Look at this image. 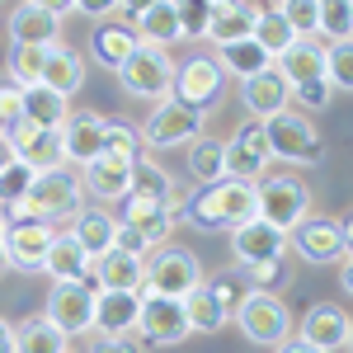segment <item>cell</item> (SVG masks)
Listing matches in <instances>:
<instances>
[{
  "mask_svg": "<svg viewBox=\"0 0 353 353\" xmlns=\"http://www.w3.org/2000/svg\"><path fill=\"white\" fill-rule=\"evenodd\" d=\"M254 212H259L254 184H241V179H221V184H208V189H193L189 198L174 203V221H184L189 231H236Z\"/></svg>",
  "mask_w": 353,
  "mask_h": 353,
  "instance_id": "1",
  "label": "cell"
},
{
  "mask_svg": "<svg viewBox=\"0 0 353 353\" xmlns=\"http://www.w3.org/2000/svg\"><path fill=\"white\" fill-rule=\"evenodd\" d=\"M231 321L241 325V334L250 344H259V349H278L288 334H292V311L283 306V297H273V292H259V288H250L236 306H231Z\"/></svg>",
  "mask_w": 353,
  "mask_h": 353,
  "instance_id": "2",
  "label": "cell"
},
{
  "mask_svg": "<svg viewBox=\"0 0 353 353\" xmlns=\"http://www.w3.org/2000/svg\"><path fill=\"white\" fill-rule=\"evenodd\" d=\"M52 226L38 221L28 212V203H14L5 208V269L19 273H43V259H48V245H52Z\"/></svg>",
  "mask_w": 353,
  "mask_h": 353,
  "instance_id": "3",
  "label": "cell"
},
{
  "mask_svg": "<svg viewBox=\"0 0 353 353\" xmlns=\"http://www.w3.org/2000/svg\"><path fill=\"white\" fill-rule=\"evenodd\" d=\"M264 141H269L273 161H288V165H316L325 156L321 128H311V118L297 109H283L273 118H264Z\"/></svg>",
  "mask_w": 353,
  "mask_h": 353,
  "instance_id": "4",
  "label": "cell"
},
{
  "mask_svg": "<svg viewBox=\"0 0 353 353\" xmlns=\"http://www.w3.org/2000/svg\"><path fill=\"white\" fill-rule=\"evenodd\" d=\"M170 99L184 104V109H198V113H212L226 99V76H221L217 57L208 52H193L174 66L170 76Z\"/></svg>",
  "mask_w": 353,
  "mask_h": 353,
  "instance_id": "5",
  "label": "cell"
},
{
  "mask_svg": "<svg viewBox=\"0 0 353 353\" xmlns=\"http://www.w3.org/2000/svg\"><path fill=\"white\" fill-rule=\"evenodd\" d=\"M349 241H353L349 221L321 217V212L301 217L288 231V250L297 254L301 264H339V259H349Z\"/></svg>",
  "mask_w": 353,
  "mask_h": 353,
  "instance_id": "6",
  "label": "cell"
},
{
  "mask_svg": "<svg viewBox=\"0 0 353 353\" xmlns=\"http://www.w3.org/2000/svg\"><path fill=\"white\" fill-rule=\"evenodd\" d=\"M203 283L198 254L184 245H161L141 259V292H161V297H184Z\"/></svg>",
  "mask_w": 353,
  "mask_h": 353,
  "instance_id": "7",
  "label": "cell"
},
{
  "mask_svg": "<svg viewBox=\"0 0 353 353\" xmlns=\"http://www.w3.org/2000/svg\"><path fill=\"white\" fill-rule=\"evenodd\" d=\"M81 174L76 170H66V165H57V170H43V174H33V189H28V212L38 221H71L76 212H81Z\"/></svg>",
  "mask_w": 353,
  "mask_h": 353,
  "instance_id": "8",
  "label": "cell"
},
{
  "mask_svg": "<svg viewBox=\"0 0 353 353\" xmlns=\"http://www.w3.org/2000/svg\"><path fill=\"white\" fill-rule=\"evenodd\" d=\"M118 85H123V94H132V99H146V104H161L170 99V76H174V61L165 48H146V43H137V52L113 71Z\"/></svg>",
  "mask_w": 353,
  "mask_h": 353,
  "instance_id": "9",
  "label": "cell"
},
{
  "mask_svg": "<svg viewBox=\"0 0 353 353\" xmlns=\"http://www.w3.org/2000/svg\"><path fill=\"white\" fill-rule=\"evenodd\" d=\"M254 198H259L254 217H264L278 231H292L301 217H311V189L301 184L297 174H264L254 184Z\"/></svg>",
  "mask_w": 353,
  "mask_h": 353,
  "instance_id": "10",
  "label": "cell"
},
{
  "mask_svg": "<svg viewBox=\"0 0 353 353\" xmlns=\"http://www.w3.org/2000/svg\"><path fill=\"white\" fill-rule=\"evenodd\" d=\"M203 123H208V113L184 109V104H174V99H161V104H151V113H146V123L137 128V137H141V146H151V151H174V146H189L193 137L203 132Z\"/></svg>",
  "mask_w": 353,
  "mask_h": 353,
  "instance_id": "11",
  "label": "cell"
},
{
  "mask_svg": "<svg viewBox=\"0 0 353 353\" xmlns=\"http://www.w3.org/2000/svg\"><path fill=\"white\" fill-rule=\"evenodd\" d=\"M137 334H141L146 344H161V349L184 344V339L193 334V330H189V316H184V301H179V297H161V292H141Z\"/></svg>",
  "mask_w": 353,
  "mask_h": 353,
  "instance_id": "12",
  "label": "cell"
},
{
  "mask_svg": "<svg viewBox=\"0 0 353 353\" xmlns=\"http://www.w3.org/2000/svg\"><path fill=\"white\" fill-rule=\"evenodd\" d=\"M269 141H264V123H241L236 137H226V179H241V184H259L269 174Z\"/></svg>",
  "mask_w": 353,
  "mask_h": 353,
  "instance_id": "13",
  "label": "cell"
},
{
  "mask_svg": "<svg viewBox=\"0 0 353 353\" xmlns=\"http://www.w3.org/2000/svg\"><path fill=\"white\" fill-rule=\"evenodd\" d=\"M66 339L94 330V283H52L48 311H43Z\"/></svg>",
  "mask_w": 353,
  "mask_h": 353,
  "instance_id": "14",
  "label": "cell"
},
{
  "mask_svg": "<svg viewBox=\"0 0 353 353\" xmlns=\"http://www.w3.org/2000/svg\"><path fill=\"white\" fill-rule=\"evenodd\" d=\"M231 236V254H236V264L250 269V264H273V259H283L288 254V231H278L269 226L264 217H250L241 221L236 231H226Z\"/></svg>",
  "mask_w": 353,
  "mask_h": 353,
  "instance_id": "15",
  "label": "cell"
},
{
  "mask_svg": "<svg viewBox=\"0 0 353 353\" xmlns=\"http://www.w3.org/2000/svg\"><path fill=\"white\" fill-rule=\"evenodd\" d=\"M292 334L306 339L311 349H321V353H339V349H349L353 325H349V311H344V306L321 301V306H311V311L301 316V325H292Z\"/></svg>",
  "mask_w": 353,
  "mask_h": 353,
  "instance_id": "16",
  "label": "cell"
},
{
  "mask_svg": "<svg viewBox=\"0 0 353 353\" xmlns=\"http://www.w3.org/2000/svg\"><path fill=\"white\" fill-rule=\"evenodd\" d=\"M61 156L71 165H90L104 156V113L94 109H71L61 123Z\"/></svg>",
  "mask_w": 353,
  "mask_h": 353,
  "instance_id": "17",
  "label": "cell"
},
{
  "mask_svg": "<svg viewBox=\"0 0 353 353\" xmlns=\"http://www.w3.org/2000/svg\"><path fill=\"white\" fill-rule=\"evenodd\" d=\"M5 141H10V156L24 161L28 170H38V174L66 165V156H61V128H28V123H19Z\"/></svg>",
  "mask_w": 353,
  "mask_h": 353,
  "instance_id": "18",
  "label": "cell"
},
{
  "mask_svg": "<svg viewBox=\"0 0 353 353\" xmlns=\"http://www.w3.org/2000/svg\"><path fill=\"white\" fill-rule=\"evenodd\" d=\"M137 311H141V292L94 288V334H104V339H132L137 334Z\"/></svg>",
  "mask_w": 353,
  "mask_h": 353,
  "instance_id": "19",
  "label": "cell"
},
{
  "mask_svg": "<svg viewBox=\"0 0 353 353\" xmlns=\"http://www.w3.org/2000/svg\"><path fill=\"white\" fill-rule=\"evenodd\" d=\"M241 104H245V113H250L254 123H264V118H273V113L292 109V90H288L283 76L269 66V71H259V76L241 81Z\"/></svg>",
  "mask_w": 353,
  "mask_h": 353,
  "instance_id": "20",
  "label": "cell"
},
{
  "mask_svg": "<svg viewBox=\"0 0 353 353\" xmlns=\"http://www.w3.org/2000/svg\"><path fill=\"white\" fill-rule=\"evenodd\" d=\"M61 43V19L38 10V5H14L10 10V48H52Z\"/></svg>",
  "mask_w": 353,
  "mask_h": 353,
  "instance_id": "21",
  "label": "cell"
},
{
  "mask_svg": "<svg viewBox=\"0 0 353 353\" xmlns=\"http://www.w3.org/2000/svg\"><path fill=\"white\" fill-rule=\"evenodd\" d=\"M43 273L52 283H90L94 278V259L76 245L71 231H57L52 245H48V259H43Z\"/></svg>",
  "mask_w": 353,
  "mask_h": 353,
  "instance_id": "22",
  "label": "cell"
},
{
  "mask_svg": "<svg viewBox=\"0 0 353 353\" xmlns=\"http://www.w3.org/2000/svg\"><path fill=\"white\" fill-rule=\"evenodd\" d=\"M321 66H325V48H321L316 38H297L288 52L273 57V71L283 76L288 90H297V85H306V81H321V76H325Z\"/></svg>",
  "mask_w": 353,
  "mask_h": 353,
  "instance_id": "23",
  "label": "cell"
},
{
  "mask_svg": "<svg viewBox=\"0 0 353 353\" xmlns=\"http://www.w3.org/2000/svg\"><path fill=\"white\" fill-rule=\"evenodd\" d=\"M137 52V33L123 19H99L90 28V57L104 66V71H118L128 57Z\"/></svg>",
  "mask_w": 353,
  "mask_h": 353,
  "instance_id": "24",
  "label": "cell"
},
{
  "mask_svg": "<svg viewBox=\"0 0 353 353\" xmlns=\"http://www.w3.org/2000/svg\"><path fill=\"white\" fill-rule=\"evenodd\" d=\"M38 85H48V90H57V94H76L85 85V61L76 48H66V43H52V48H43V76H38Z\"/></svg>",
  "mask_w": 353,
  "mask_h": 353,
  "instance_id": "25",
  "label": "cell"
},
{
  "mask_svg": "<svg viewBox=\"0 0 353 353\" xmlns=\"http://www.w3.org/2000/svg\"><path fill=\"white\" fill-rule=\"evenodd\" d=\"M184 316H189V330H198V334H217V330L231 325V306L221 301V292L212 288V283H198L193 292H184Z\"/></svg>",
  "mask_w": 353,
  "mask_h": 353,
  "instance_id": "26",
  "label": "cell"
},
{
  "mask_svg": "<svg viewBox=\"0 0 353 353\" xmlns=\"http://www.w3.org/2000/svg\"><path fill=\"white\" fill-rule=\"evenodd\" d=\"M259 10L264 5H254V0H231V5H221L217 14H212V24H208V43L212 48H231V43H241L254 33V19H259Z\"/></svg>",
  "mask_w": 353,
  "mask_h": 353,
  "instance_id": "27",
  "label": "cell"
},
{
  "mask_svg": "<svg viewBox=\"0 0 353 353\" xmlns=\"http://www.w3.org/2000/svg\"><path fill=\"white\" fill-rule=\"evenodd\" d=\"M189 179L198 184V189H208V184H221V179H226V141H221V137L198 132L189 141Z\"/></svg>",
  "mask_w": 353,
  "mask_h": 353,
  "instance_id": "28",
  "label": "cell"
},
{
  "mask_svg": "<svg viewBox=\"0 0 353 353\" xmlns=\"http://www.w3.org/2000/svg\"><path fill=\"white\" fill-rule=\"evenodd\" d=\"M128 184H132V165L104 161V156L81 170V189L90 193V198H99V203H118V198L128 193Z\"/></svg>",
  "mask_w": 353,
  "mask_h": 353,
  "instance_id": "29",
  "label": "cell"
},
{
  "mask_svg": "<svg viewBox=\"0 0 353 353\" xmlns=\"http://www.w3.org/2000/svg\"><path fill=\"white\" fill-rule=\"evenodd\" d=\"M94 288H109V292H141V259L137 254H123V250H109L94 259Z\"/></svg>",
  "mask_w": 353,
  "mask_h": 353,
  "instance_id": "30",
  "label": "cell"
},
{
  "mask_svg": "<svg viewBox=\"0 0 353 353\" xmlns=\"http://www.w3.org/2000/svg\"><path fill=\"white\" fill-rule=\"evenodd\" d=\"M132 33H137V43H146V48H174L184 33H179V14H174V5L170 0H156L151 10H141L132 19Z\"/></svg>",
  "mask_w": 353,
  "mask_h": 353,
  "instance_id": "31",
  "label": "cell"
},
{
  "mask_svg": "<svg viewBox=\"0 0 353 353\" xmlns=\"http://www.w3.org/2000/svg\"><path fill=\"white\" fill-rule=\"evenodd\" d=\"M19 104H24V123L28 128H61L66 113H71V99L57 94V90H48V85H28V90H19Z\"/></svg>",
  "mask_w": 353,
  "mask_h": 353,
  "instance_id": "32",
  "label": "cell"
},
{
  "mask_svg": "<svg viewBox=\"0 0 353 353\" xmlns=\"http://www.w3.org/2000/svg\"><path fill=\"white\" fill-rule=\"evenodd\" d=\"M71 236H76V245H81L90 259L109 254L113 250V212H104V208H81L71 217Z\"/></svg>",
  "mask_w": 353,
  "mask_h": 353,
  "instance_id": "33",
  "label": "cell"
},
{
  "mask_svg": "<svg viewBox=\"0 0 353 353\" xmlns=\"http://www.w3.org/2000/svg\"><path fill=\"white\" fill-rule=\"evenodd\" d=\"M128 193H132V198H146V203H161V208H170V212H174V203H179V193H174V179H170V174H165L156 161H146V156H137Z\"/></svg>",
  "mask_w": 353,
  "mask_h": 353,
  "instance_id": "34",
  "label": "cell"
},
{
  "mask_svg": "<svg viewBox=\"0 0 353 353\" xmlns=\"http://www.w3.org/2000/svg\"><path fill=\"white\" fill-rule=\"evenodd\" d=\"M217 66H221V76L231 81H250V76H259V71H269L273 66V57L254 43V38H241V43H231V48H217Z\"/></svg>",
  "mask_w": 353,
  "mask_h": 353,
  "instance_id": "35",
  "label": "cell"
},
{
  "mask_svg": "<svg viewBox=\"0 0 353 353\" xmlns=\"http://www.w3.org/2000/svg\"><path fill=\"white\" fill-rule=\"evenodd\" d=\"M14 353H66V334L48 316H33L24 325H14Z\"/></svg>",
  "mask_w": 353,
  "mask_h": 353,
  "instance_id": "36",
  "label": "cell"
},
{
  "mask_svg": "<svg viewBox=\"0 0 353 353\" xmlns=\"http://www.w3.org/2000/svg\"><path fill=\"white\" fill-rule=\"evenodd\" d=\"M141 156V137L128 118H104V161H118V165H137Z\"/></svg>",
  "mask_w": 353,
  "mask_h": 353,
  "instance_id": "37",
  "label": "cell"
},
{
  "mask_svg": "<svg viewBox=\"0 0 353 353\" xmlns=\"http://www.w3.org/2000/svg\"><path fill=\"white\" fill-rule=\"evenodd\" d=\"M316 33H325L330 43L353 38V0H316Z\"/></svg>",
  "mask_w": 353,
  "mask_h": 353,
  "instance_id": "38",
  "label": "cell"
},
{
  "mask_svg": "<svg viewBox=\"0 0 353 353\" xmlns=\"http://www.w3.org/2000/svg\"><path fill=\"white\" fill-rule=\"evenodd\" d=\"M259 48L269 57H278V52H288L292 43H297V33L288 28V19L278 14V10H259V19H254V33H250Z\"/></svg>",
  "mask_w": 353,
  "mask_h": 353,
  "instance_id": "39",
  "label": "cell"
},
{
  "mask_svg": "<svg viewBox=\"0 0 353 353\" xmlns=\"http://www.w3.org/2000/svg\"><path fill=\"white\" fill-rule=\"evenodd\" d=\"M174 5V14H179V33L184 38H203L208 33V24H212V14H217L221 5H231V0H170Z\"/></svg>",
  "mask_w": 353,
  "mask_h": 353,
  "instance_id": "40",
  "label": "cell"
},
{
  "mask_svg": "<svg viewBox=\"0 0 353 353\" xmlns=\"http://www.w3.org/2000/svg\"><path fill=\"white\" fill-rule=\"evenodd\" d=\"M33 174H38V170H28V165L14 161V156L0 165V212L14 208V203H24L28 189H33Z\"/></svg>",
  "mask_w": 353,
  "mask_h": 353,
  "instance_id": "41",
  "label": "cell"
},
{
  "mask_svg": "<svg viewBox=\"0 0 353 353\" xmlns=\"http://www.w3.org/2000/svg\"><path fill=\"white\" fill-rule=\"evenodd\" d=\"M325 85L339 94V90H353V38H344V43H330L325 48Z\"/></svg>",
  "mask_w": 353,
  "mask_h": 353,
  "instance_id": "42",
  "label": "cell"
},
{
  "mask_svg": "<svg viewBox=\"0 0 353 353\" xmlns=\"http://www.w3.org/2000/svg\"><path fill=\"white\" fill-rule=\"evenodd\" d=\"M38 76H43V48H14L10 52V81L28 90V85H38Z\"/></svg>",
  "mask_w": 353,
  "mask_h": 353,
  "instance_id": "43",
  "label": "cell"
},
{
  "mask_svg": "<svg viewBox=\"0 0 353 353\" xmlns=\"http://www.w3.org/2000/svg\"><path fill=\"white\" fill-rule=\"evenodd\" d=\"M297 38H316V0H278L273 5Z\"/></svg>",
  "mask_w": 353,
  "mask_h": 353,
  "instance_id": "44",
  "label": "cell"
},
{
  "mask_svg": "<svg viewBox=\"0 0 353 353\" xmlns=\"http://www.w3.org/2000/svg\"><path fill=\"white\" fill-rule=\"evenodd\" d=\"M24 123V104H19V85L0 81V137H10Z\"/></svg>",
  "mask_w": 353,
  "mask_h": 353,
  "instance_id": "45",
  "label": "cell"
},
{
  "mask_svg": "<svg viewBox=\"0 0 353 353\" xmlns=\"http://www.w3.org/2000/svg\"><path fill=\"white\" fill-rule=\"evenodd\" d=\"M241 273H245V283L259 288V292H273V288L288 283V264H283V259H273V264H250V269H241Z\"/></svg>",
  "mask_w": 353,
  "mask_h": 353,
  "instance_id": "46",
  "label": "cell"
},
{
  "mask_svg": "<svg viewBox=\"0 0 353 353\" xmlns=\"http://www.w3.org/2000/svg\"><path fill=\"white\" fill-rule=\"evenodd\" d=\"M292 99H297L301 109H306V118H311V113L330 109L334 90H330V85H325V76H321V81H306V85H297V90H292Z\"/></svg>",
  "mask_w": 353,
  "mask_h": 353,
  "instance_id": "47",
  "label": "cell"
},
{
  "mask_svg": "<svg viewBox=\"0 0 353 353\" xmlns=\"http://www.w3.org/2000/svg\"><path fill=\"white\" fill-rule=\"evenodd\" d=\"M76 14H85L90 24H99V19L118 14V0H76Z\"/></svg>",
  "mask_w": 353,
  "mask_h": 353,
  "instance_id": "48",
  "label": "cell"
},
{
  "mask_svg": "<svg viewBox=\"0 0 353 353\" xmlns=\"http://www.w3.org/2000/svg\"><path fill=\"white\" fill-rule=\"evenodd\" d=\"M90 353H141V349H137L132 339H104V334H94Z\"/></svg>",
  "mask_w": 353,
  "mask_h": 353,
  "instance_id": "49",
  "label": "cell"
},
{
  "mask_svg": "<svg viewBox=\"0 0 353 353\" xmlns=\"http://www.w3.org/2000/svg\"><path fill=\"white\" fill-rule=\"evenodd\" d=\"M28 5H38V10H48V14H76V0H28Z\"/></svg>",
  "mask_w": 353,
  "mask_h": 353,
  "instance_id": "50",
  "label": "cell"
},
{
  "mask_svg": "<svg viewBox=\"0 0 353 353\" xmlns=\"http://www.w3.org/2000/svg\"><path fill=\"white\" fill-rule=\"evenodd\" d=\"M273 353H321V349H311L306 339H297V334H288V339H283V344H278Z\"/></svg>",
  "mask_w": 353,
  "mask_h": 353,
  "instance_id": "51",
  "label": "cell"
},
{
  "mask_svg": "<svg viewBox=\"0 0 353 353\" xmlns=\"http://www.w3.org/2000/svg\"><path fill=\"white\" fill-rule=\"evenodd\" d=\"M151 5H156V0H118V10H123L128 19H137V14H141V10H151Z\"/></svg>",
  "mask_w": 353,
  "mask_h": 353,
  "instance_id": "52",
  "label": "cell"
},
{
  "mask_svg": "<svg viewBox=\"0 0 353 353\" xmlns=\"http://www.w3.org/2000/svg\"><path fill=\"white\" fill-rule=\"evenodd\" d=\"M0 353H14V325L0 316Z\"/></svg>",
  "mask_w": 353,
  "mask_h": 353,
  "instance_id": "53",
  "label": "cell"
},
{
  "mask_svg": "<svg viewBox=\"0 0 353 353\" xmlns=\"http://www.w3.org/2000/svg\"><path fill=\"white\" fill-rule=\"evenodd\" d=\"M339 288L353 292V254H349V259H339Z\"/></svg>",
  "mask_w": 353,
  "mask_h": 353,
  "instance_id": "54",
  "label": "cell"
},
{
  "mask_svg": "<svg viewBox=\"0 0 353 353\" xmlns=\"http://www.w3.org/2000/svg\"><path fill=\"white\" fill-rule=\"evenodd\" d=\"M0 273H5V212H0Z\"/></svg>",
  "mask_w": 353,
  "mask_h": 353,
  "instance_id": "55",
  "label": "cell"
},
{
  "mask_svg": "<svg viewBox=\"0 0 353 353\" xmlns=\"http://www.w3.org/2000/svg\"><path fill=\"white\" fill-rule=\"evenodd\" d=\"M10 161V141H5V137H0V165Z\"/></svg>",
  "mask_w": 353,
  "mask_h": 353,
  "instance_id": "56",
  "label": "cell"
},
{
  "mask_svg": "<svg viewBox=\"0 0 353 353\" xmlns=\"http://www.w3.org/2000/svg\"><path fill=\"white\" fill-rule=\"evenodd\" d=\"M66 353H71V349H66Z\"/></svg>",
  "mask_w": 353,
  "mask_h": 353,
  "instance_id": "57",
  "label": "cell"
}]
</instances>
